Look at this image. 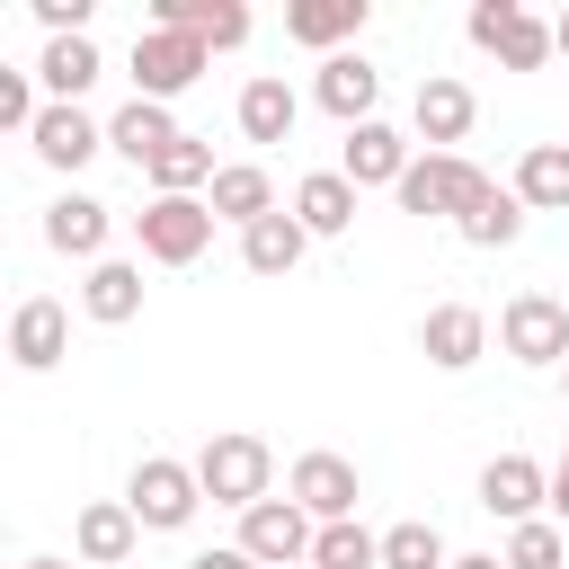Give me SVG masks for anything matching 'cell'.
Masks as SVG:
<instances>
[{"label":"cell","mask_w":569,"mask_h":569,"mask_svg":"<svg viewBox=\"0 0 569 569\" xmlns=\"http://www.w3.org/2000/svg\"><path fill=\"white\" fill-rule=\"evenodd\" d=\"M204 204H213V222H240V231L267 222V213H284V204H276V178H267L258 160H222V178L204 187Z\"/></svg>","instance_id":"obj_21"},{"label":"cell","mask_w":569,"mask_h":569,"mask_svg":"<svg viewBox=\"0 0 569 569\" xmlns=\"http://www.w3.org/2000/svg\"><path fill=\"white\" fill-rule=\"evenodd\" d=\"M18 569H71V560H18Z\"/></svg>","instance_id":"obj_39"},{"label":"cell","mask_w":569,"mask_h":569,"mask_svg":"<svg viewBox=\"0 0 569 569\" xmlns=\"http://www.w3.org/2000/svg\"><path fill=\"white\" fill-rule=\"evenodd\" d=\"M187 569H258V560H249V551H240V542H222V551H196V560H187Z\"/></svg>","instance_id":"obj_36"},{"label":"cell","mask_w":569,"mask_h":569,"mask_svg":"<svg viewBox=\"0 0 569 569\" xmlns=\"http://www.w3.org/2000/svg\"><path fill=\"white\" fill-rule=\"evenodd\" d=\"M80 311H89L98 329L142 320V258H98V267H89V284H80Z\"/></svg>","instance_id":"obj_22"},{"label":"cell","mask_w":569,"mask_h":569,"mask_svg":"<svg viewBox=\"0 0 569 569\" xmlns=\"http://www.w3.org/2000/svg\"><path fill=\"white\" fill-rule=\"evenodd\" d=\"M356 196H365V187H347L338 169H311V178L293 187V222H302L311 240H338V231H356Z\"/></svg>","instance_id":"obj_25"},{"label":"cell","mask_w":569,"mask_h":569,"mask_svg":"<svg viewBox=\"0 0 569 569\" xmlns=\"http://www.w3.org/2000/svg\"><path fill=\"white\" fill-rule=\"evenodd\" d=\"M302 569H311V560H302Z\"/></svg>","instance_id":"obj_41"},{"label":"cell","mask_w":569,"mask_h":569,"mask_svg":"<svg viewBox=\"0 0 569 569\" xmlns=\"http://www.w3.org/2000/svg\"><path fill=\"white\" fill-rule=\"evenodd\" d=\"M409 160H418V151H409V133L373 116V124H356V133H347L338 178H347V187H400V178H409Z\"/></svg>","instance_id":"obj_15"},{"label":"cell","mask_w":569,"mask_h":569,"mask_svg":"<svg viewBox=\"0 0 569 569\" xmlns=\"http://www.w3.org/2000/svg\"><path fill=\"white\" fill-rule=\"evenodd\" d=\"M551 525L569 533V445H560V462H551Z\"/></svg>","instance_id":"obj_35"},{"label":"cell","mask_w":569,"mask_h":569,"mask_svg":"<svg viewBox=\"0 0 569 569\" xmlns=\"http://www.w3.org/2000/svg\"><path fill=\"white\" fill-rule=\"evenodd\" d=\"M498 347L516 365H569V302L560 293H516L498 311Z\"/></svg>","instance_id":"obj_7"},{"label":"cell","mask_w":569,"mask_h":569,"mask_svg":"<svg viewBox=\"0 0 569 569\" xmlns=\"http://www.w3.org/2000/svg\"><path fill=\"white\" fill-rule=\"evenodd\" d=\"M551 44H560V53H569V9H560V18H551Z\"/></svg>","instance_id":"obj_38"},{"label":"cell","mask_w":569,"mask_h":569,"mask_svg":"<svg viewBox=\"0 0 569 569\" xmlns=\"http://www.w3.org/2000/svg\"><path fill=\"white\" fill-rule=\"evenodd\" d=\"M124 507L142 516V533H178V525H196L204 480H196V462H178V453H142L133 480H124Z\"/></svg>","instance_id":"obj_3"},{"label":"cell","mask_w":569,"mask_h":569,"mask_svg":"<svg viewBox=\"0 0 569 569\" xmlns=\"http://www.w3.org/2000/svg\"><path fill=\"white\" fill-rule=\"evenodd\" d=\"M311 542H320V525H311L293 498H258V507L240 516V551H249L258 569H302Z\"/></svg>","instance_id":"obj_8"},{"label":"cell","mask_w":569,"mask_h":569,"mask_svg":"<svg viewBox=\"0 0 569 569\" xmlns=\"http://www.w3.org/2000/svg\"><path fill=\"white\" fill-rule=\"evenodd\" d=\"M302 249H311V231L293 222V204L240 231V267H249V276H267V284H276V276H293V267H302Z\"/></svg>","instance_id":"obj_26"},{"label":"cell","mask_w":569,"mask_h":569,"mask_svg":"<svg viewBox=\"0 0 569 569\" xmlns=\"http://www.w3.org/2000/svg\"><path fill=\"white\" fill-rule=\"evenodd\" d=\"M133 542H142V516H133L124 498H89V507L71 516V551H80L89 569H133Z\"/></svg>","instance_id":"obj_14"},{"label":"cell","mask_w":569,"mask_h":569,"mask_svg":"<svg viewBox=\"0 0 569 569\" xmlns=\"http://www.w3.org/2000/svg\"><path fill=\"white\" fill-rule=\"evenodd\" d=\"M480 507L516 533V525H533V516L551 507V471H542L533 453H489V462H480Z\"/></svg>","instance_id":"obj_10"},{"label":"cell","mask_w":569,"mask_h":569,"mask_svg":"<svg viewBox=\"0 0 569 569\" xmlns=\"http://www.w3.org/2000/svg\"><path fill=\"white\" fill-rule=\"evenodd\" d=\"M27 142H36V160H44V169H62V178H71V169H89V160L107 151V124H98L89 107H44Z\"/></svg>","instance_id":"obj_17"},{"label":"cell","mask_w":569,"mask_h":569,"mask_svg":"<svg viewBox=\"0 0 569 569\" xmlns=\"http://www.w3.org/2000/svg\"><path fill=\"white\" fill-rule=\"evenodd\" d=\"M382 569H453V560H445V533L427 516H409V525L382 533Z\"/></svg>","instance_id":"obj_32"},{"label":"cell","mask_w":569,"mask_h":569,"mask_svg":"<svg viewBox=\"0 0 569 569\" xmlns=\"http://www.w3.org/2000/svg\"><path fill=\"white\" fill-rule=\"evenodd\" d=\"M498 560H507V569H560V560H569V533H560L551 516H533V525H516V533H507V551H498Z\"/></svg>","instance_id":"obj_33"},{"label":"cell","mask_w":569,"mask_h":569,"mask_svg":"<svg viewBox=\"0 0 569 569\" xmlns=\"http://www.w3.org/2000/svg\"><path fill=\"white\" fill-rule=\"evenodd\" d=\"M204 62H213V44H204V36H187V27H142L124 71H133V98H160V107H169L178 89H196V80H204Z\"/></svg>","instance_id":"obj_4"},{"label":"cell","mask_w":569,"mask_h":569,"mask_svg":"<svg viewBox=\"0 0 569 569\" xmlns=\"http://www.w3.org/2000/svg\"><path fill=\"white\" fill-rule=\"evenodd\" d=\"M89 9L98 0H36V27L44 36H89Z\"/></svg>","instance_id":"obj_34"},{"label":"cell","mask_w":569,"mask_h":569,"mask_svg":"<svg viewBox=\"0 0 569 569\" xmlns=\"http://www.w3.org/2000/svg\"><path fill=\"white\" fill-rule=\"evenodd\" d=\"M71 356V311L53 302V293H27L18 311H9V365L18 373H53Z\"/></svg>","instance_id":"obj_11"},{"label":"cell","mask_w":569,"mask_h":569,"mask_svg":"<svg viewBox=\"0 0 569 569\" xmlns=\"http://www.w3.org/2000/svg\"><path fill=\"white\" fill-rule=\"evenodd\" d=\"M453 569H507V560H498V551H462Z\"/></svg>","instance_id":"obj_37"},{"label":"cell","mask_w":569,"mask_h":569,"mask_svg":"<svg viewBox=\"0 0 569 569\" xmlns=\"http://www.w3.org/2000/svg\"><path fill=\"white\" fill-rule=\"evenodd\" d=\"M169 142H178V116H169L160 98H124V107L107 116V151H124L133 169H151Z\"/></svg>","instance_id":"obj_20"},{"label":"cell","mask_w":569,"mask_h":569,"mask_svg":"<svg viewBox=\"0 0 569 569\" xmlns=\"http://www.w3.org/2000/svg\"><path fill=\"white\" fill-rule=\"evenodd\" d=\"M453 231H462L471 249H516V240H525V204H516V187H489Z\"/></svg>","instance_id":"obj_30"},{"label":"cell","mask_w":569,"mask_h":569,"mask_svg":"<svg viewBox=\"0 0 569 569\" xmlns=\"http://www.w3.org/2000/svg\"><path fill=\"white\" fill-rule=\"evenodd\" d=\"M142 178H151V196H204V187H213L222 169H213V142L178 133V142H169V151H160V160H151Z\"/></svg>","instance_id":"obj_29"},{"label":"cell","mask_w":569,"mask_h":569,"mask_svg":"<svg viewBox=\"0 0 569 569\" xmlns=\"http://www.w3.org/2000/svg\"><path fill=\"white\" fill-rule=\"evenodd\" d=\"M311 569H382V533H365L356 516H347V525H320Z\"/></svg>","instance_id":"obj_31"},{"label":"cell","mask_w":569,"mask_h":569,"mask_svg":"<svg viewBox=\"0 0 569 569\" xmlns=\"http://www.w3.org/2000/svg\"><path fill=\"white\" fill-rule=\"evenodd\" d=\"M507 187H516L525 213H569V142H525Z\"/></svg>","instance_id":"obj_27"},{"label":"cell","mask_w":569,"mask_h":569,"mask_svg":"<svg viewBox=\"0 0 569 569\" xmlns=\"http://www.w3.org/2000/svg\"><path fill=\"white\" fill-rule=\"evenodd\" d=\"M231 116H240V133H249V142H293L302 98H293L276 71H258V80H240V107H231Z\"/></svg>","instance_id":"obj_28"},{"label":"cell","mask_w":569,"mask_h":569,"mask_svg":"<svg viewBox=\"0 0 569 569\" xmlns=\"http://www.w3.org/2000/svg\"><path fill=\"white\" fill-rule=\"evenodd\" d=\"M196 480H204V498L213 507H258V498H276V445L267 436H249V427H222V436H204V453H196Z\"/></svg>","instance_id":"obj_1"},{"label":"cell","mask_w":569,"mask_h":569,"mask_svg":"<svg viewBox=\"0 0 569 569\" xmlns=\"http://www.w3.org/2000/svg\"><path fill=\"white\" fill-rule=\"evenodd\" d=\"M107 231H116V204H98V196H80V187H62L53 204H44V249H62V258H107Z\"/></svg>","instance_id":"obj_16"},{"label":"cell","mask_w":569,"mask_h":569,"mask_svg":"<svg viewBox=\"0 0 569 569\" xmlns=\"http://www.w3.org/2000/svg\"><path fill=\"white\" fill-rule=\"evenodd\" d=\"M311 98L356 133V124H373V98H382V71L365 62V53H329L320 62V80H311Z\"/></svg>","instance_id":"obj_18"},{"label":"cell","mask_w":569,"mask_h":569,"mask_svg":"<svg viewBox=\"0 0 569 569\" xmlns=\"http://www.w3.org/2000/svg\"><path fill=\"white\" fill-rule=\"evenodd\" d=\"M409 124H418V142H427V151H453V142L480 124V98H471L453 71H427V80H418V98H409Z\"/></svg>","instance_id":"obj_13"},{"label":"cell","mask_w":569,"mask_h":569,"mask_svg":"<svg viewBox=\"0 0 569 569\" xmlns=\"http://www.w3.org/2000/svg\"><path fill=\"white\" fill-rule=\"evenodd\" d=\"M489 187H498V178H489L480 160H462V151H427V160H409V178H400L391 196H400V213H418V222H427V213H436V222H462Z\"/></svg>","instance_id":"obj_2"},{"label":"cell","mask_w":569,"mask_h":569,"mask_svg":"<svg viewBox=\"0 0 569 569\" xmlns=\"http://www.w3.org/2000/svg\"><path fill=\"white\" fill-rule=\"evenodd\" d=\"M560 400H569V365H560Z\"/></svg>","instance_id":"obj_40"},{"label":"cell","mask_w":569,"mask_h":569,"mask_svg":"<svg viewBox=\"0 0 569 569\" xmlns=\"http://www.w3.org/2000/svg\"><path fill=\"white\" fill-rule=\"evenodd\" d=\"M284 498H293V507H302V516H311V525H347V516H356V498H365V489H356V462H347V453H329V445H320V453H302V462H293V471H284Z\"/></svg>","instance_id":"obj_9"},{"label":"cell","mask_w":569,"mask_h":569,"mask_svg":"<svg viewBox=\"0 0 569 569\" xmlns=\"http://www.w3.org/2000/svg\"><path fill=\"white\" fill-rule=\"evenodd\" d=\"M284 36L329 62V53H347V36H365V0H293L284 9Z\"/></svg>","instance_id":"obj_24"},{"label":"cell","mask_w":569,"mask_h":569,"mask_svg":"<svg viewBox=\"0 0 569 569\" xmlns=\"http://www.w3.org/2000/svg\"><path fill=\"white\" fill-rule=\"evenodd\" d=\"M98 44L89 36H44V53H36V80H44V107H80L89 89H98Z\"/></svg>","instance_id":"obj_19"},{"label":"cell","mask_w":569,"mask_h":569,"mask_svg":"<svg viewBox=\"0 0 569 569\" xmlns=\"http://www.w3.org/2000/svg\"><path fill=\"white\" fill-rule=\"evenodd\" d=\"M471 44L498 53V71H542L560 44H551V18H533L525 0H471Z\"/></svg>","instance_id":"obj_5"},{"label":"cell","mask_w":569,"mask_h":569,"mask_svg":"<svg viewBox=\"0 0 569 569\" xmlns=\"http://www.w3.org/2000/svg\"><path fill=\"white\" fill-rule=\"evenodd\" d=\"M133 231H142V258L151 267H196L213 249V204L204 196H151L133 213Z\"/></svg>","instance_id":"obj_6"},{"label":"cell","mask_w":569,"mask_h":569,"mask_svg":"<svg viewBox=\"0 0 569 569\" xmlns=\"http://www.w3.org/2000/svg\"><path fill=\"white\" fill-rule=\"evenodd\" d=\"M151 27H187V36H204L213 53L249 44V9H240V0H151Z\"/></svg>","instance_id":"obj_23"},{"label":"cell","mask_w":569,"mask_h":569,"mask_svg":"<svg viewBox=\"0 0 569 569\" xmlns=\"http://www.w3.org/2000/svg\"><path fill=\"white\" fill-rule=\"evenodd\" d=\"M418 356H427L436 373H471V365L489 356V311H471V302H436V311L418 320Z\"/></svg>","instance_id":"obj_12"}]
</instances>
